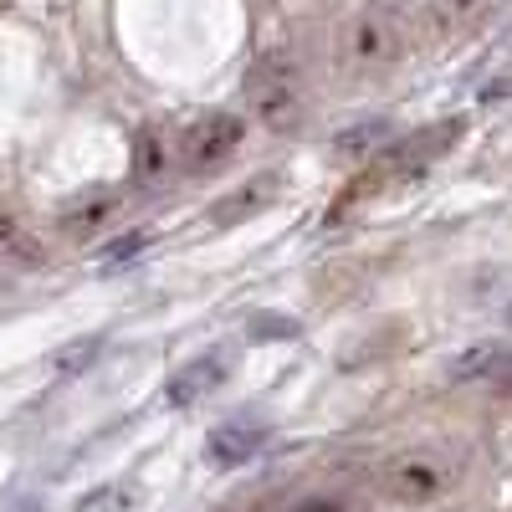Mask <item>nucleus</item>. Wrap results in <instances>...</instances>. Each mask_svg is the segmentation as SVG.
Wrapping results in <instances>:
<instances>
[{"label": "nucleus", "instance_id": "obj_10", "mask_svg": "<svg viewBox=\"0 0 512 512\" xmlns=\"http://www.w3.org/2000/svg\"><path fill=\"white\" fill-rule=\"evenodd\" d=\"M0 256H6L11 267H41V241L16 221V216H6V210H0Z\"/></svg>", "mask_w": 512, "mask_h": 512}, {"label": "nucleus", "instance_id": "obj_3", "mask_svg": "<svg viewBox=\"0 0 512 512\" xmlns=\"http://www.w3.org/2000/svg\"><path fill=\"white\" fill-rule=\"evenodd\" d=\"M246 103L267 128H297V118H303V77L287 57H262L246 77Z\"/></svg>", "mask_w": 512, "mask_h": 512}, {"label": "nucleus", "instance_id": "obj_11", "mask_svg": "<svg viewBox=\"0 0 512 512\" xmlns=\"http://www.w3.org/2000/svg\"><path fill=\"white\" fill-rule=\"evenodd\" d=\"M482 11V0H425V31L431 36H456L472 26V16Z\"/></svg>", "mask_w": 512, "mask_h": 512}, {"label": "nucleus", "instance_id": "obj_17", "mask_svg": "<svg viewBox=\"0 0 512 512\" xmlns=\"http://www.w3.org/2000/svg\"><path fill=\"white\" fill-rule=\"evenodd\" d=\"M487 384H497V390H502V395H512V349H507V359L497 364V374H492Z\"/></svg>", "mask_w": 512, "mask_h": 512}, {"label": "nucleus", "instance_id": "obj_15", "mask_svg": "<svg viewBox=\"0 0 512 512\" xmlns=\"http://www.w3.org/2000/svg\"><path fill=\"white\" fill-rule=\"evenodd\" d=\"M164 164V149H159V134H144L139 139V154H134V169L139 175H154V169Z\"/></svg>", "mask_w": 512, "mask_h": 512}, {"label": "nucleus", "instance_id": "obj_19", "mask_svg": "<svg viewBox=\"0 0 512 512\" xmlns=\"http://www.w3.org/2000/svg\"><path fill=\"white\" fill-rule=\"evenodd\" d=\"M507 328H512V308H507Z\"/></svg>", "mask_w": 512, "mask_h": 512}, {"label": "nucleus", "instance_id": "obj_8", "mask_svg": "<svg viewBox=\"0 0 512 512\" xmlns=\"http://www.w3.org/2000/svg\"><path fill=\"white\" fill-rule=\"evenodd\" d=\"M272 195H277V175H256L251 185H241V195H226V200H216L210 205V221H246V216H256L262 205H272Z\"/></svg>", "mask_w": 512, "mask_h": 512}, {"label": "nucleus", "instance_id": "obj_7", "mask_svg": "<svg viewBox=\"0 0 512 512\" xmlns=\"http://www.w3.org/2000/svg\"><path fill=\"white\" fill-rule=\"evenodd\" d=\"M226 374H231V359H226V354H200V359H190L175 379H169V405H195V400H205V395H216L221 384H226Z\"/></svg>", "mask_w": 512, "mask_h": 512}, {"label": "nucleus", "instance_id": "obj_5", "mask_svg": "<svg viewBox=\"0 0 512 512\" xmlns=\"http://www.w3.org/2000/svg\"><path fill=\"white\" fill-rule=\"evenodd\" d=\"M236 144H241V118L236 113H205L185 134V164L195 169V175H205V169L226 164Z\"/></svg>", "mask_w": 512, "mask_h": 512}, {"label": "nucleus", "instance_id": "obj_4", "mask_svg": "<svg viewBox=\"0 0 512 512\" xmlns=\"http://www.w3.org/2000/svg\"><path fill=\"white\" fill-rule=\"evenodd\" d=\"M451 472H446V461L431 456V451H410L400 461H390V472H384V492H390L395 502L405 507H425V502H436L446 492Z\"/></svg>", "mask_w": 512, "mask_h": 512}, {"label": "nucleus", "instance_id": "obj_1", "mask_svg": "<svg viewBox=\"0 0 512 512\" xmlns=\"http://www.w3.org/2000/svg\"><path fill=\"white\" fill-rule=\"evenodd\" d=\"M405 52V16L395 6H369L359 11L344 36H338V62L344 72H384Z\"/></svg>", "mask_w": 512, "mask_h": 512}, {"label": "nucleus", "instance_id": "obj_9", "mask_svg": "<svg viewBox=\"0 0 512 512\" xmlns=\"http://www.w3.org/2000/svg\"><path fill=\"white\" fill-rule=\"evenodd\" d=\"M113 195H88V200H77L67 216H62V231L72 236V241H88V236H98L103 226H108V216H113Z\"/></svg>", "mask_w": 512, "mask_h": 512}, {"label": "nucleus", "instance_id": "obj_2", "mask_svg": "<svg viewBox=\"0 0 512 512\" xmlns=\"http://www.w3.org/2000/svg\"><path fill=\"white\" fill-rule=\"evenodd\" d=\"M461 139V118H446V123H431V128H415L410 139L400 144H384L379 164L364 175L359 190H379V185H400V180H415L420 169H431L451 144Z\"/></svg>", "mask_w": 512, "mask_h": 512}, {"label": "nucleus", "instance_id": "obj_18", "mask_svg": "<svg viewBox=\"0 0 512 512\" xmlns=\"http://www.w3.org/2000/svg\"><path fill=\"white\" fill-rule=\"evenodd\" d=\"M16 512H41V507H36V502H26V507H16Z\"/></svg>", "mask_w": 512, "mask_h": 512}, {"label": "nucleus", "instance_id": "obj_14", "mask_svg": "<svg viewBox=\"0 0 512 512\" xmlns=\"http://www.w3.org/2000/svg\"><path fill=\"white\" fill-rule=\"evenodd\" d=\"M379 139H384V123H359V128H349V134H338V149H344V154H364Z\"/></svg>", "mask_w": 512, "mask_h": 512}, {"label": "nucleus", "instance_id": "obj_13", "mask_svg": "<svg viewBox=\"0 0 512 512\" xmlns=\"http://www.w3.org/2000/svg\"><path fill=\"white\" fill-rule=\"evenodd\" d=\"M134 507H139V487L134 482H113V487H98L77 512H134Z\"/></svg>", "mask_w": 512, "mask_h": 512}, {"label": "nucleus", "instance_id": "obj_12", "mask_svg": "<svg viewBox=\"0 0 512 512\" xmlns=\"http://www.w3.org/2000/svg\"><path fill=\"white\" fill-rule=\"evenodd\" d=\"M502 359H507L502 344H477V349H466L461 359H451V379H482V384H487Z\"/></svg>", "mask_w": 512, "mask_h": 512}, {"label": "nucleus", "instance_id": "obj_16", "mask_svg": "<svg viewBox=\"0 0 512 512\" xmlns=\"http://www.w3.org/2000/svg\"><path fill=\"white\" fill-rule=\"evenodd\" d=\"M144 241H149V236H144V231H139V236H123V241H118V246H108V256H103V262H123V256H134V251H139V246H144Z\"/></svg>", "mask_w": 512, "mask_h": 512}, {"label": "nucleus", "instance_id": "obj_6", "mask_svg": "<svg viewBox=\"0 0 512 512\" xmlns=\"http://www.w3.org/2000/svg\"><path fill=\"white\" fill-rule=\"evenodd\" d=\"M262 446H267V425H256V420H226V425L210 431L205 456L216 461V466H246Z\"/></svg>", "mask_w": 512, "mask_h": 512}]
</instances>
